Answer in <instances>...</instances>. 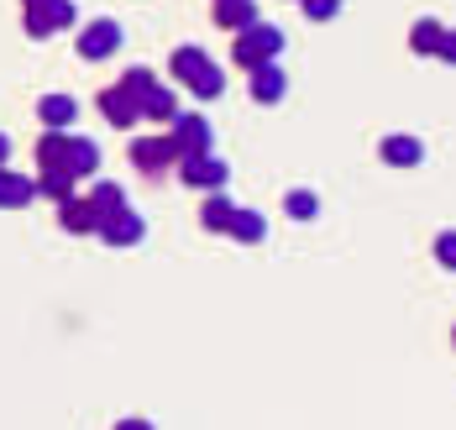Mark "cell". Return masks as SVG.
I'll use <instances>...</instances> for the list:
<instances>
[{
    "label": "cell",
    "instance_id": "26",
    "mask_svg": "<svg viewBox=\"0 0 456 430\" xmlns=\"http://www.w3.org/2000/svg\"><path fill=\"white\" fill-rule=\"evenodd\" d=\"M430 252H436V263H441L446 273H456V226H452V231H441V237L430 241Z\"/></svg>",
    "mask_w": 456,
    "mask_h": 430
},
{
    "label": "cell",
    "instance_id": "30",
    "mask_svg": "<svg viewBox=\"0 0 456 430\" xmlns=\"http://www.w3.org/2000/svg\"><path fill=\"white\" fill-rule=\"evenodd\" d=\"M5 158H11V137L0 132V168H5Z\"/></svg>",
    "mask_w": 456,
    "mask_h": 430
},
{
    "label": "cell",
    "instance_id": "16",
    "mask_svg": "<svg viewBox=\"0 0 456 430\" xmlns=\"http://www.w3.org/2000/svg\"><path fill=\"white\" fill-rule=\"evenodd\" d=\"M226 237L241 241V247H257V241H268V221H263V210H241V205H236V215H231Z\"/></svg>",
    "mask_w": 456,
    "mask_h": 430
},
{
    "label": "cell",
    "instance_id": "14",
    "mask_svg": "<svg viewBox=\"0 0 456 430\" xmlns=\"http://www.w3.org/2000/svg\"><path fill=\"white\" fill-rule=\"evenodd\" d=\"M231 215H236V199L226 190H205V199H200V226L205 231H226Z\"/></svg>",
    "mask_w": 456,
    "mask_h": 430
},
{
    "label": "cell",
    "instance_id": "18",
    "mask_svg": "<svg viewBox=\"0 0 456 430\" xmlns=\"http://www.w3.org/2000/svg\"><path fill=\"white\" fill-rule=\"evenodd\" d=\"M252 21H257V0H216V27L241 32V27H252Z\"/></svg>",
    "mask_w": 456,
    "mask_h": 430
},
{
    "label": "cell",
    "instance_id": "25",
    "mask_svg": "<svg viewBox=\"0 0 456 430\" xmlns=\"http://www.w3.org/2000/svg\"><path fill=\"white\" fill-rule=\"evenodd\" d=\"M152 85H158V74H152V69H126V74H121V90H126V95H147V90H152Z\"/></svg>",
    "mask_w": 456,
    "mask_h": 430
},
{
    "label": "cell",
    "instance_id": "6",
    "mask_svg": "<svg viewBox=\"0 0 456 430\" xmlns=\"http://www.w3.org/2000/svg\"><path fill=\"white\" fill-rule=\"evenodd\" d=\"M79 21L74 0H43V5H27V37H53V32H69Z\"/></svg>",
    "mask_w": 456,
    "mask_h": 430
},
{
    "label": "cell",
    "instance_id": "12",
    "mask_svg": "<svg viewBox=\"0 0 456 430\" xmlns=\"http://www.w3.org/2000/svg\"><path fill=\"white\" fill-rule=\"evenodd\" d=\"M58 226H63V231H74V237H94L100 215H94V205L85 199V194H69V199L58 205Z\"/></svg>",
    "mask_w": 456,
    "mask_h": 430
},
{
    "label": "cell",
    "instance_id": "5",
    "mask_svg": "<svg viewBox=\"0 0 456 430\" xmlns=\"http://www.w3.org/2000/svg\"><path fill=\"white\" fill-rule=\"evenodd\" d=\"M179 179L189 190H226L231 168H226V158H216V152H194V158H179Z\"/></svg>",
    "mask_w": 456,
    "mask_h": 430
},
{
    "label": "cell",
    "instance_id": "17",
    "mask_svg": "<svg viewBox=\"0 0 456 430\" xmlns=\"http://www.w3.org/2000/svg\"><path fill=\"white\" fill-rule=\"evenodd\" d=\"M63 168L74 174V179H90L94 168H100V147L90 137H69V158H63Z\"/></svg>",
    "mask_w": 456,
    "mask_h": 430
},
{
    "label": "cell",
    "instance_id": "19",
    "mask_svg": "<svg viewBox=\"0 0 456 430\" xmlns=\"http://www.w3.org/2000/svg\"><path fill=\"white\" fill-rule=\"evenodd\" d=\"M174 116H179V100H174V90L152 85V90L142 95V121H174Z\"/></svg>",
    "mask_w": 456,
    "mask_h": 430
},
{
    "label": "cell",
    "instance_id": "7",
    "mask_svg": "<svg viewBox=\"0 0 456 430\" xmlns=\"http://www.w3.org/2000/svg\"><path fill=\"white\" fill-rule=\"evenodd\" d=\"M94 237L105 241V247H137L147 237V221H142L132 205H121V210H110L100 226H94Z\"/></svg>",
    "mask_w": 456,
    "mask_h": 430
},
{
    "label": "cell",
    "instance_id": "28",
    "mask_svg": "<svg viewBox=\"0 0 456 430\" xmlns=\"http://www.w3.org/2000/svg\"><path fill=\"white\" fill-rule=\"evenodd\" d=\"M436 58H446V63H456V27H446V37H441V53Z\"/></svg>",
    "mask_w": 456,
    "mask_h": 430
},
{
    "label": "cell",
    "instance_id": "11",
    "mask_svg": "<svg viewBox=\"0 0 456 430\" xmlns=\"http://www.w3.org/2000/svg\"><path fill=\"white\" fill-rule=\"evenodd\" d=\"M378 158H383L388 168H414V163H425V142L410 137V132H394V137L378 142Z\"/></svg>",
    "mask_w": 456,
    "mask_h": 430
},
{
    "label": "cell",
    "instance_id": "8",
    "mask_svg": "<svg viewBox=\"0 0 456 430\" xmlns=\"http://www.w3.org/2000/svg\"><path fill=\"white\" fill-rule=\"evenodd\" d=\"M94 105H100V116H105V121H110L116 132H132V126L142 121V100H137V95H126L121 85L100 90V95H94Z\"/></svg>",
    "mask_w": 456,
    "mask_h": 430
},
{
    "label": "cell",
    "instance_id": "1",
    "mask_svg": "<svg viewBox=\"0 0 456 430\" xmlns=\"http://www.w3.org/2000/svg\"><path fill=\"white\" fill-rule=\"evenodd\" d=\"M168 74H174V79H179L194 100H216L221 90H226V74L216 69V58H210L205 48H194V43H189V48H174Z\"/></svg>",
    "mask_w": 456,
    "mask_h": 430
},
{
    "label": "cell",
    "instance_id": "20",
    "mask_svg": "<svg viewBox=\"0 0 456 430\" xmlns=\"http://www.w3.org/2000/svg\"><path fill=\"white\" fill-rule=\"evenodd\" d=\"M441 37H446V27H441V21H430V16L410 27V48L419 53V58H436V53H441Z\"/></svg>",
    "mask_w": 456,
    "mask_h": 430
},
{
    "label": "cell",
    "instance_id": "15",
    "mask_svg": "<svg viewBox=\"0 0 456 430\" xmlns=\"http://www.w3.org/2000/svg\"><path fill=\"white\" fill-rule=\"evenodd\" d=\"M37 116H43L47 132H69V126H74V116H79V100H74V95H43V100H37Z\"/></svg>",
    "mask_w": 456,
    "mask_h": 430
},
{
    "label": "cell",
    "instance_id": "13",
    "mask_svg": "<svg viewBox=\"0 0 456 430\" xmlns=\"http://www.w3.org/2000/svg\"><path fill=\"white\" fill-rule=\"evenodd\" d=\"M32 199H37V179L0 168V210H27Z\"/></svg>",
    "mask_w": 456,
    "mask_h": 430
},
{
    "label": "cell",
    "instance_id": "31",
    "mask_svg": "<svg viewBox=\"0 0 456 430\" xmlns=\"http://www.w3.org/2000/svg\"><path fill=\"white\" fill-rule=\"evenodd\" d=\"M21 5H43V0H21Z\"/></svg>",
    "mask_w": 456,
    "mask_h": 430
},
{
    "label": "cell",
    "instance_id": "24",
    "mask_svg": "<svg viewBox=\"0 0 456 430\" xmlns=\"http://www.w3.org/2000/svg\"><path fill=\"white\" fill-rule=\"evenodd\" d=\"M283 210H289L294 221H315V215H320V199L310 190H289V194H283Z\"/></svg>",
    "mask_w": 456,
    "mask_h": 430
},
{
    "label": "cell",
    "instance_id": "3",
    "mask_svg": "<svg viewBox=\"0 0 456 430\" xmlns=\"http://www.w3.org/2000/svg\"><path fill=\"white\" fill-rule=\"evenodd\" d=\"M168 126H174V132H168V147H174V158L216 152V132H210V121H205L200 110H179V116H174Z\"/></svg>",
    "mask_w": 456,
    "mask_h": 430
},
{
    "label": "cell",
    "instance_id": "23",
    "mask_svg": "<svg viewBox=\"0 0 456 430\" xmlns=\"http://www.w3.org/2000/svg\"><path fill=\"white\" fill-rule=\"evenodd\" d=\"M85 199L94 205V215L105 221L110 210H121V205H126V190H121V184H110V179H100V184H94V190L85 194Z\"/></svg>",
    "mask_w": 456,
    "mask_h": 430
},
{
    "label": "cell",
    "instance_id": "29",
    "mask_svg": "<svg viewBox=\"0 0 456 430\" xmlns=\"http://www.w3.org/2000/svg\"><path fill=\"white\" fill-rule=\"evenodd\" d=\"M116 430H158L152 420H116Z\"/></svg>",
    "mask_w": 456,
    "mask_h": 430
},
{
    "label": "cell",
    "instance_id": "22",
    "mask_svg": "<svg viewBox=\"0 0 456 430\" xmlns=\"http://www.w3.org/2000/svg\"><path fill=\"white\" fill-rule=\"evenodd\" d=\"M63 158H69V132H43V142H37V168H63ZM69 174V168H63Z\"/></svg>",
    "mask_w": 456,
    "mask_h": 430
},
{
    "label": "cell",
    "instance_id": "21",
    "mask_svg": "<svg viewBox=\"0 0 456 430\" xmlns=\"http://www.w3.org/2000/svg\"><path fill=\"white\" fill-rule=\"evenodd\" d=\"M74 184H79V179H74V174H63V168H43V174H37V194L53 199V205H63V199L74 194Z\"/></svg>",
    "mask_w": 456,
    "mask_h": 430
},
{
    "label": "cell",
    "instance_id": "32",
    "mask_svg": "<svg viewBox=\"0 0 456 430\" xmlns=\"http://www.w3.org/2000/svg\"><path fill=\"white\" fill-rule=\"evenodd\" d=\"M452 346H456V326H452Z\"/></svg>",
    "mask_w": 456,
    "mask_h": 430
},
{
    "label": "cell",
    "instance_id": "4",
    "mask_svg": "<svg viewBox=\"0 0 456 430\" xmlns=\"http://www.w3.org/2000/svg\"><path fill=\"white\" fill-rule=\"evenodd\" d=\"M79 58L85 63H105V58H116L121 53V21L116 16H100V21H90L85 32H79Z\"/></svg>",
    "mask_w": 456,
    "mask_h": 430
},
{
    "label": "cell",
    "instance_id": "10",
    "mask_svg": "<svg viewBox=\"0 0 456 430\" xmlns=\"http://www.w3.org/2000/svg\"><path fill=\"white\" fill-rule=\"evenodd\" d=\"M247 74H252L247 85H252V100H257V105H278V100L289 95V74L278 69V58H273V63H257V69H247Z\"/></svg>",
    "mask_w": 456,
    "mask_h": 430
},
{
    "label": "cell",
    "instance_id": "9",
    "mask_svg": "<svg viewBox=\"0 0 456 430\" xmlns=\"http://www.w3.org/2000/svg\"><path fill=\"white\" fill-rule=\"evenodd\" d=\"M132 163H137V174H147V179H163L179 158H174L168 137H137L132 142Z\"/></svg>",
    "mask_w": 456,
    "mask_h": 430
},
{
    "label": "cell",
    "instance_id": "27",
    "mask_svg": "<svg viewBox=\"0 0 456 430\" xmlns=\"http://www.w3.org/2000/svg\"><path fill=\"white\" fill-rule=\"evenodd\" d=\"M299 11L310 21H330V16H341V0H299Z\"/></svg>",
    "mask_w": 456,
    "mask_h": 430
},
{
    "label": "cell",
    "instance_id": "2",
    "mask_svg": "<svg viewBox=\"0 0 456 430\" xmlns=\"http://www.w3.org/2000/svg\"><path fill=\"white\" fill-rule=\"evenodd\" d=\"M278 53H283V32H278L273 21H252V27L236 32V43H231V63L257 69V63H273Z\"/></svg>",
    "mask_w": 456,
    "mask_h": 430
}]
</instances>
